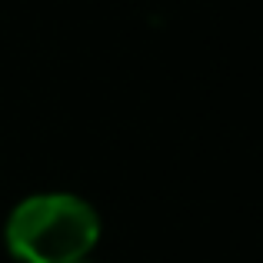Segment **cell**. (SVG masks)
Segmentation results:
<instances>
[{
	"label": "cell",
	"mask_w": 263,
	"mask_h": 263,
	"mask_svg": "<svg viewBox=\"0 0 263 263\" xmlns=\"http://www.w3.org/2000/svg\"><path fill=\"white\" fill-rule=\"evenodd\" d=\"M103 220L70 190L27 193L4 220V247L17 263H77L97 250Z\"/></svg>",
	"instance_id": "obj_1"
},
{
	"label": "cell",
	"mask_w": 263,
	"mask_h": 263,
	"mask_svg": "<svg viewBox=\"0 0 263 263\" xmlns=\"http://www.w3.org/2000/svg\"><path fill=\"white\" fill-rule=\"evenodd\" d=\"M77 263H87V260H77Z\"/></svg>",
	"instance_id": "obj_2"
}]
</instances>
